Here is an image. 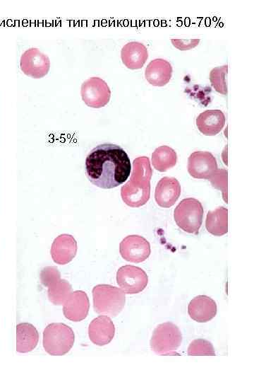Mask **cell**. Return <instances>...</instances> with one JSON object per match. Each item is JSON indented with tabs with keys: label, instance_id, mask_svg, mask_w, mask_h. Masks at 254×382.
<instances>
[{
	"label": "cell",
	"instance_id": "cell-12",
	"mask_svg": "<svg viewBox=\"0 0 254 382\" xmlns=\"http://www.w3.org/2000/svg\"><path fill=\"white\" fill-rule=\"evenodd\" d=\"M64 316L73 322L84 320L89 312L90 301L87 294L82 290H77L71 293L63 304Z\"/></svg>",
	"mask_w": 254,
	"mask_h": 382
},
{
	"label": "cell",
	"instance_id": "cell-9",
	"mask_svg": "<svg viewBox=\"0 0 254 382\" xmlns=\"http://www.w3.org/2000/svg\"><path fill=\"white\" fill-rule=\"evenodd\" d=\"M188 171L196 179L211 180L217 172L216 158L209 151H198L192 153L188 158Z\"/></svg>",
	"mask_w": 254,
	"mask_h": 382
},
{
	"label": "cell",
	"instance_id": "cell-5",
	"mask_svg": "<svg viewBox=\"0 0 254 382\" xmlns=\"http://www.w3.org/2000/svg\"><path fill=\"white\" fill-rule=\"evenodd\" d=\"M181 342L182 334L179 327L171 322H165L155 328L150 344L158 355H178L176 351Z\"/></svg>",
	"mask_w": 254,
	"mask_h": 382
},
{
	"label": "cell",
	"instance_id": "cell-1",
	"mask_svg": "<svg viewBox=\"0 0 254 382\" xmlns=\"http://www.w3.org/2000/svg\"><path fill=\"white\" fill-rule=\"evenodd\" d=\"M85 173L89 181L102 189L123 184L130 176L131 163L125 150L119 145H97L86 157Z\"/></svg>",
	"mask_w": 254,
	"mask_h": 382
},
{
	"label": "cell",
	"instance_id": "cell-6",
	"mask_svg": "<svg viewBox=\"0 0 254 382\" xmlns=\"http://www.w3.org/2000/svg\"><path fill=\"white\" fill-rule=\"evenodd\" d=\"M204 210L201 202L197 199L189 197L182 199L174 212V218L177 226L185 232L198 233L203 218Z\"/></svg>",
	"mask_w": 254,
	"mask_h": 382
},
{
	"label": "cell",
	"instance_id": "cell-18",
	"mask_svg": "<svg viewBox=\"0 0 254 382\" xmlns=\"http://www.w3.org/2000/svg\"><path fill=\"white\" fill-rule=\"evenodd\" d=\"M171 64L166 59L157 58L152 60L146 66L145 77L152 86H164L172 76Z\"/></svg>",
	"mask_w": 254,
	"mask_h": 382
},
{
	"label": "cell",
	"instance_id": "cell-14",
	"mask_svg": "<svg viewBox=\"0 0 254 382\" xmlns=\"http://www.w3.org/2000/svg\"><path fill=\"white\" fill-rule=\"evenodd\" d=\"M77 250V242L73 236L64 233L54 240L50 253L55 263L66 265L75 257Z\"/></svg>",
	"mask_w": 254,
	"mask_h": 382
},
{
	"label": "cell",
	"instance_id": "cell-25",
	"mask_svg": "<svg viewBox=\"0 0 254 382\" xmlns=\"http://www.w3.org/2000/svg\"><path fill=\"white\" fill-rule=\"evenodd\" d=\"M187 353L188 355H211L214 356L215 352L212 344L204 339H196L193 340L188 347Z\"/></svg>",
	"mask_w": 254,
	"mask_h": 382
},
{
	"label": "cell",
	"instance_id": "cell-7",
	"mask_svg": "<svg viewBox=\"0 0 254 382\" xmlns=\"http://www.w3.org/2000/svg\"><path fill=\"white\" fill-rule=\"evenodd\" d=\"M116 282L125 294H135L145 289L148 284V276L142 268L126 265L117 270Z\"/></svg>",
	"mask_w": 254,
	"mask_h": 382
},
{
	"label": "cell",
	"instance_id": "cell-17",
	"mask_svg": "<svg viewBox=\"0 0 254 382\" xmlns=\"http://www.w3.org/2000/svg\"><path fill=\"white\" fill-rule=\"evenodd\" d=\"M225 122V115L220 110H207L195 120L198 130L206 136L217 134L224 127Z\"/></svg>",
	"mask_w": 254,
	"mask_h": 382
},
{
	"label": "cell",
	"instance_id": "cell-16",
	"mask_svg": "<svg viewBox=\"0 0 254 382\" xmlns=\"http://www.w3.org/2000/svg\"><path fill=\"white\" fill-rule=\"evenodd\" d=\"M217 306L214 300L206 295H198L188 303V313L190 318L198 323H206L217 314Z\"/></svg>",
	"mask_w": 254,
	"mask_h": 382
},
{
	"label": "cell",
	"instance_id": "cell-24",
	"mask_svg": "<svg viewBox=\"0 0 254 382\" xmlns=\"http://www.w3.org/2000/svg\"><path fill=\"white\" fill-rule=\"evenodd\" d=\"M228 66L223 65L213 68L210 72V81L214 90L222 94H227L226 75Z\"/></svg>",
	"mask_w": 254,
	"mask_h": 382
},
{
	"label": "cell",
	"instance_id": "cell-8",
	"mask_svg": "<svg viewBox=\"0 0 254 382\" xmlns=\"http://www.w3.org/2000/svg\"><path fill=\"white\" fill-rule=\"evenodd\" d=\"M80 94L83 101L87 106L100 108L109 102L111 90L101 78L91 77L82 83Z\"/></svg>",
	"mask_w": 254,
	"mask_h": 382
},
{
	"label": "cell",
	"instance_id": "cell-10",
	"mask_svg": "<svg viewBox=\"0 0 254 382\" xmlns=\"http://www.w3.org/2000/svg\"><path fill=\"white\" fill-rule=\"evenodd\" d=\"M119 253L126 261L142 262L146 260L151 253L150 244L141 236L129 235L121 241Z\"/></svg>",
	"mask_w": 254,
	"mask_h": 382
},
{
	"label": "cell",
	"instance_id": "cell-22",
	"mask_svg": "<svg viewBox=\"0 0 254 382\" xmlns=\"http://www.w3.org/2000/svg\"><path fill=\"white\" fill-rule=\"evenodd\" d=\"M176 161V151L166 145L157 147L152 154V166L160 172H165L173 168Z\"/></svg>",
	"mask_w": 254,
	"mask_h": 382
},
{
	"label": "cell",
	"instance_id": "cell-11",
	"mask_svg": "<svg viewBox=\"0 0 254 382\" xmlns=\"http://www.w3.org/2000/svg\"><path fill=\"white\" fill-rule=\"evenodd\" d=\"M22 71L32 78L40 79L45 75L50 69L49 58L35 47L25 50L20 61Z\"/></svg>",
	"mask_w": 254,
	"mask_h": 382
},
{
	"label": "cell",
	"instance_id": "cell-2",
	"mask_svg": "<svg viewBox=\"0 0 254 382\" xmlns=\"http://www.w3.org/2000/svg\"><path fill=\"white\" fill-rule=\"evenodd\" d=\"M130 180L121 188V196L126 204L140 207L145 204L150 196V179L152 170L148 157L133 160Z\"/></svg>",
	"mask_w": 254,
	"mask_h": 382
},
{
	"label": "cell",
	"instance_id": "cell-23",
	"mask_svg": "<svg viewBox=\"0 0 254 382\" xmlns=\"http://www.w3.org/2000/svg\"><path fill=\"white\" fill-rule=\"evenodd\" d=\"M47 287L49 300L57 306L63 305L72 292L71 285L65 279H60Z\"/></svg>",
	"mask_w": 254,
	"mask_h": 382
},
{
	"label": "cell",
	"instance_id": "cell-27",
	"mask_svg": "<svg viewBox=\"0 0 254 382\" xmlns=\"http://www.w3.org/2000/svg\"><path fill=\"white\" fill-rule=\"evenodd\" d=\"M60 279V272L56 267H45L40 272V280L45 286H49L51 284Z\"/></svg>",
	"mask_w": 254,
	"mask_h": 382
},
{
	"label": "cell",
	"instance_id": "cell-3",
	"mask_svg": "<svg viewBox=\"0 0 254 382\" xmlns=\"http://www.w3.org/2000/svg\"><path fill=\"white\" fill-rule=\"evenodd\" d=\"M93 308L100 315L116 317L123 310L126 303L125 293L110 284H97L92 289Z\"/></svg>",
	"mask_w": 254,
	"mask_h": 382
},
{
	"label": "cell",
	"instance_id": "cell-20",
	"mask_svg": "<svg viewBox=\"0 0 254 382\" xmlns=\"http://www.w3.org/2000/svg\"><path fill=\"white\" fill-rule=\"evenodd\" d=\"M39 332L36 328L28 323L16 325V351L27 353L32 351L39 342Z\"/></svg>",
	"mask_w": 254,
	"mask_h": 382
},
{
	"label": "cell",
	"instance_id": "cell-4",
	"mask_svg": "<svg viewBox=\"0 0 254 382\" xmlns=\"http://www.w3.org/2000/svg\"><path fill=\"white\" fill-rule=\"evenodd\" d=\"M75 342V334L71 328L61 323L47 325L43 332L42 344L44 350L52 356L67 354Z\"/></svg>",
	"mask_w": 254,
	"mask_h": 382
},
{
	"label": "cell",
	"instance_id": "cell-15",
	"mask_svg": "<svg viewBox=\"0 0 254 382\" xmlns=\"http://www.w3.org/2000/svg\"><path fill=\"white\" fill-rule=\"evenodd\" d=\"M181 185L174 177H164L155 187V199L157 204L164 208L173 206L181 195Z\"/></svg>",
	"mask_w": 254,
	"mask_h": 382
},
{
	"label": "cell",
	"instance_id": "cell-13",
	"mask_svg": "<svg viewBox=\"0 0 254 382\" xmlns=\"http://www.w3.org/2000/svg\"><path fill=\"white\" fill-rule=\"evenodd\" d=\"M115 335V326L109 316H99L94 318L88 327V335L90 341L98 346L109 344Z\"/></svg>",
	"mask_w": 254,
	"mask_h": 382
},
{
	"label": "cell",
	"instance_id": "cell-19",
	"mask_svg": "<svg viewBox=\"0 0 254 382\" xmlns=\"http://www.w3.org/2000/svg\"><path fill=\"white\" fill-rule=\"evenodd\" d=\"M123 64L130 69H141L148 58L147 47L141 42L132 41L123 46L121 50Z\"/></svg>",
	"mask_w": 254,
	"mask_h": 382
},
{
	"label": "cell",
	"instance_id": "cell-26",
	"mask_svg": "<svg viewBox=\"0 0 254 382\" xmlns=\"http://www.w3.org/2000/svg\"><path fill=\"white\" fill-rule=\"evenodd\" d=\"M210 182L214 187L222 192L223 199L227 202V171L224 169H218Z\"/></svg>",
	"mask_w": 254,
	"mask_h": 382
},
{
	"label": "cell",
	"instance_id": "cell-28",
	"mask_svg": "<svg viewBox=\"0 0 254 382\" xmlns=\"http://www.w3.org/2000/svg\"><path fill=\"white\" fill-rule=\"evenodd\" d=\"M171 42L176 49L183 51L195 47L200 42L199 38L171 39Z\"/></svg>",
	"mask_w": 254,
	"mask_h": 382
},
{
	"label": "cell",
	"instance_id": "cell-21",
	"mask_svg": "<svg viewBox=\"0 0 254 382\" xmlns=\"http://www.w3.org/2000/svg\"><path fill=\"white\" fill-rule=\"evenodd\" d=\"M205 227L209 233L221 236L228 232V209L219 207L207 214Z\"/></svg>",
	"mask_w": 254,
	"mask_h": 382
}]
</instances>
